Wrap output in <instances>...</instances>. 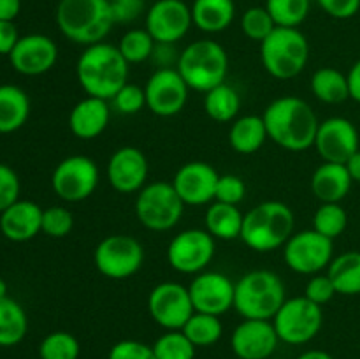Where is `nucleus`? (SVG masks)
Masks as SVG:
<instances>
[{"label":"nucleus","mask_w":360,"mask_h":359,"mask_svg":"<svg viewBox=\"0 0 360 359\" xmlns=\"http://www.w3.org/2000/svg\"><path fill=\"white\" fill-rule=\"evenodd\" d=\"M267 137L288 151H304L313 146L319 118L311 106L301 97L285 95L274 99L262 113Z\"/></svg>","instance_id":"1"},{"label":"nucleus","mask_w":360,"mask_h":359,"mask_svg":"<svg viewBox=\"0 0 360 359\" xmlns=\"http://www.w3.org/2000/svg\"><path fill=\"white\" fill-rule=\"evenodd\" d=\"M129 65L118 46L104 41L83 49L76 63V76L84 94L112 101L120 88L127 84Z\"/></svg>","instance_id":"2"},{"label":"nucleus","mask_w":360,"mask_h":359,"mask_svg":"<svg viewBox=\"0 0 360 359\" xmlns=\"http://www.w3.org/2000/svg\"><path fill=\"white\" fill-rule=\"evenodd\" d=\"M55 18L63 37L84 48L104 42L116 25L109 0H60Z\"/></svg>","instance_id":"3"},{"label":"nucleus","mask_w":360,"mask_h":359,"mask_svg":"<svg viewBox=\"0 0 360 359\" xmlns=\"http://www.w3.org/2000/svg\"><path fill=\"white\" fill-rule=\"evenodd\" d=\"M295 215L281 201H264L245 215L241 239L255 252H273L294 234Z\"/></svg>","instance_id":"4"},{"label":"nucleus","mask_w":360,"mask_h":359,"mask_svg":"<svg viewBox=\"0 0 360 359\" xmlns=\"http://www.w3.org/2000/svg\"><path fill=\"white\" fill-rule=\"evenodd\" d=\"M285 285L269 270H253L236 282L234 310L243 319L273 320L285 303Z\"/></svg>","instance_id":"5"},{"label":"nucleus","mask_w":360,"mask_h":359,"mask_svg":"<svg viewBox=\"0 0 360 359\" xmlns=\"http://www.w3.org/2000/svg\"><path fill=\"white\" fill-rule=\"evenodd\" d=\"M176 69L190 90L206 94L211 88L225 83L229 73L227 51L213 39L193 41L181 51Z\"/></svg>","instance_id":"6"},{"label":"nucleus","mask_w":360,"mask_h":359,"mask_svg":"<svg viewBox=\"0 0 360 359\" xmlns=\"http://www.w3.org/2000/svg\"><path fill=\"white\" fill-rule=\"evenodd\" d=\"M309 42L299 28L276 27L260 42V62L273 77L294 80L306 69Z\"/></svg>","instance_id":"7"},{"label":"nucleus","mask_w":360,"mask_h":359,"mask_svg":"<svg viewBox=\"0 0 360 359\" xmlns=\"http://www.w3.org/2000/svg\"><path fill=\"white\" fill-rule=\"evenodd\" d=\"M185 211V203L172 183H146L139 190L136 199V217L146 229L155 232H165L179 224Z\"/></svg>","instance_id":"8"},{"label":"nucleus","mask_w":360,"mask_h":359,"mask_svg":"<svg viewBox=\"0 0 360 359\" xmlns=\"http://www.w3.org/2000/svg\"><path fill=\"white\" fill-rule=\"evenodd\" d=\"M323 324L322 306L306 296L285 299L273 317V326L280 341L288 345H304L320 333Z\"/></svg>","instance_id":"9"},{"label":"nucleus","mask_w":360,"mask_h":359,"mask_svg":"<svg viewBox=\"0 0 360 359\" xmlns=\"http://www.w3.org/2000/svg\"><path fill=\"white\" fill-rule=\"evenodd\" d=\"M94 263L98 273L111 280H127L141 270L144 263V248L134 236H105L94 252Z\"/></svg>","instance_id":"10"},{"label":"nucleus","mask_w":360,"mask_h":359,"mask_svg":"<svg viewBox=\"0 0 360 359\" xmlns=\"http://www.w3.org/2000/svg\"><path fill=\"white\" fill-rule=\"evenodd\" d=\"M334 259V239L315 229L294 232L283 245V260L299 275H319Z\"/></svg>","instance_id":"11"},{"label":"nucleus","mask_w":360,"mask_h":359,"mask_svg":"<svg viewBox=\"0 0 360 359\" xmlns=\"http://www.w3.org/2000/svg\"><path fill=\"white\" fill-rule=\"evenodd\" d=\"M98 168L90 157L70 155L58 162L51 175V187L56 196L67 203L88 199L98 187Z\"/></svg>","instance_id":"12"},{"label":"nucleus","mask_w":360,"mask_h":359,"mask_svg":"<svg viewBox=\"0 0 360 359\" xmlns=\"http://www.w3.org/2000/svg\"><path fill=\"white\" fill-rule=\"evenodd\" d=\"M148 312L165 331H178L188 322L195 308L188 287L178 282H162L148 296Z\"/></svg>","instance_id":"13"},{"label":"nucleus","mask_w":360,"mask_h":359,"mask_svg":"<svg viewBox=\"0 0 360 359\" xmlns=\"http://www.w3.org/2000/svg\"><path fill=\"white\" fill-rule=\"evenodd\" d=\"M214 250V238L206 229H185L169 243L167 260L178 273L199 275L210 266Z\"/></svg>","instance_id":"14"},{"label":"nucleus","mask_w":360,"mask_h":359,"mask_svg":"<svg viewBox=\"0 0 360 359\" xmlns=\"http://www.w3.org/2000/svg\"><path fill=\"white\" fill-rule=\"evenodd\" d=\"M188 84L178 69H155L144 84L146 108L157 116H176L185 109L188 101Z\"/></svg>","instance_id":"15"},{"label":"nucleus","mask_w":360,"mask_h":359,"mask_svg":"<svg viewBox=\"0 0 360 359\" xmlns=\"http://www.w3.org/2000/svg\"><path fill=\"white\" fill-rule=\"evenodd\" d=\"M192 25V9L183 0H157L144 16V28L155 42L176 44L188 34Z\"/></svg>","instance_id":"16"},{"label":"nucleus","mask_w":360,"mask_h":359,"mask_svg":"<svg viewBox=\"0 0 360 359\" xmlns=\"http://www.w3.org/2000/svg\"><path fill=\"white\" fill-rule=\"evenodd\" d=\"M313 148L323 162L347 164L348 158L360 150L357 127L343 116H330L320 122Z\"/></svg>","instance_id":"17"},{"label":"nucleus","mask_w":360,"mask_h":359,"mask_svg":"<svg viewBox=\"0 0 360 359\" xmlns=\"http://www.w3.org/2000/svg\"><path fill=\"white\" fill-rule=\"evenodd\" d=\"M188 291L195 312L220 317L234 308L236 284L224 273L202 271L195 275Z\"/></svg>","instance_id":"18"},{"label":"nucleus","mask_w":360,"mask_h":359,"mask_svg":"<svg viewBox=\"0 0 360 359\" xmlns=\"http://www.w3.org/2000/svg\"><path fill=\"white\" fill-rule=\"evenodd\" d=\"M220 175L211 164L192 160L183 164L172 178V187L185 206H204L214 201Z\"/></svg>","instance_id":"19"},{"label":"nucleus","mask_w":360,"mask_h":359,"mask_svg":"<svg viewBox=\"0 0 360 359\" xmlns=\"http://www.w3.org/2000/svg\"><path fill=\"white\" fill-rule=\"evenodd\" d=\"M56 60H58V46L44 34L21 35L13 51L9 53L13 69L23 76L46 74L55 67Z\"/></svg>","instance_id":"20"},{"label":"nucleus","mask_w":360,"mask_h":359,"mask_svg":"<svg viewBox=\"0 0 360 359\" xmlns=\"http://www.w3.org/2000/svg\"><path fill=\"white\" fill-rule=\"evenodd\" d=\"M278 344L280 338L273 320L245 319L236 326L231 336V348L239 359H269Z\"/></svg>","instance_id":"21"},{"label":"nucleus","mask_w":360,"mask_h":359,"mask_svg":"<svg viewBox=\"0 0 360 359\" xmlns=\"http://www.w3.org/2000/svg\"><path fill=\"white\" fill-rule=\"evenodd\" d=\"M148 172L146 155L136 146L118 148L108 162V180L120 194L139 192L146 185Z\"/></svg>","instance_id":"22"},{"label":"nucleus","mask_w":360,"mask_h":359,"mask_svg":"<svg viewBox=\"0 0 360 359\" xmlns=\"http://www.w3.org/2000/svg\"><path fill=\"white\" fill-rule=\"evenodd\" d=\"M0 232L9 241H30L42 232V208L34 201L18 199L0 213Z\"/></svg>","instance_id":"23"},{"label":"nucleus","mask_w":360,"mask_h":359,"mask_svg":"<svg viewBox=\"0 0 360 359\" xmlns=\"http://www.w3.org/2000/svg\"><path fill=\"white\" fill-rule=\"evenodd\" d=\"M109 118H111L109 101L88 95L70 109L69 129L77 139L90 141L108 129Z\"/></svg>","instance_id":"24"},{"label":"nucleus","mask_w":360,"mask_h":359,"mask_svg":"<svg viewBox=\"0 0 360 359\" xmlns=\"http://www.w3.org/2000/svg\"><path fill=\"white\" fill-rule=\"evenodd\" d=\"M347 165L336 162H322L311 176V192L320 203H341L352 189Z\"/></svg>","instance_id":"25"},{"label":"nucleus","mask_w":360,"mask_h":359,"mask_svg":"<svg viewBox=\"0 0 360 359\" xmlns=\"http://www.w3.org/2000/svg\"><path fill=\"white\" fill-rule=\"evenodd\" d=\"M192 21L206 34L227 30L236 18L234 0H193Z\"/></svg>","instance_id":"26"},{"label":"nucleus","mask_w":360,"mask_h":359,"mask_svg":"<svg viewBox=\"0 0 360 359\" xmlns=\"http://www.w3.org/2000/svg\"><path fill=\"white\" fill-rule=\"evenodd\" d=\"M30 99L16 84H0V134H13L27 123Z\"/></svg>","instance_id":"27"},{"label":"nucleus","mask_w":360,"mask_h":359,"mask_svg":"<svg viewBox=\"0 0 360 359\" xmlns=\"http://www.w3.org/2000/svg\"><path fill=\"white\" fill-rule=\"evenodd\" d=\"M243 220H245V215L239 211L238 206L220 203V201H213L204 215L206 231L214 239H224V241L241 238Z\"/></svg>","instance_id":"28"},{"label":"nucleus","mask_w":360,"mask_h":359,"mask_svg":"<svg viewBox=\"0 0 360 359\" xmlns=\"http://www.w3.org/2000/svg\"><path fill=\"white\" fill-rule=\"evenodd\" d=\"M267 130L264 118L259 115H246L236 118L229 130V144L239 155H252L266 143Z\"/></svg>","instance_id":"29"},{"label":"nucleus","mask_w":360,"mask_h":359,"mask_svg":"<svg viewBox=\"0 0 360 359\" xmlns=\"http://www.w3.org/2000/svg\"><path fill=\"white\" fill-rule=\"evenodd\" d=\"M330 282L334 284L338 294L341 296H359L360 294V252L340 253L330 260L327 267Z\"/></svg>","instance_id":"30"},{"label":"nucleus","mask_w":360,"mask_h":359,"mask_svg":"<svg viewBox=\"0 0 360 359\" xmlns=\"http://www.w3.org/2000/svg\"><path fill=\"white\" fill-rule=\"evenodd\" d=\"M28 331V317L16 299L0 298V347H14Z\"/></svg>","instance_id":"31"},{"label":"nucleus","mask_w":360,"mask_h":359,"mask_svg":"<svg viewBox=\"0 0 360 359\" xmlns=\"http://www.w3.org/2000/svg\"><path fill=\"white\" fill-rule=\"evenodd\" d=\"M311 92L320 102L341 104L350 99L348 77L334 67H320L311 76Z\"/></svg>","instance_id":"32"},{"label":"nucleus","mask_w":360,"mask_h":359,"mask_svg":"<svg viewBox=\"0 0 360 359\" xmlns=\"http://www.w3.org/2000/svg\"><path fill=\"white\" fill-rule=\"evenodd\" d=\"M239 109H241V97L231 84L221 83L204 94V111L213 122H234Z\"/></svg>","instance_id":"33"},{"label":"nucleus","mask_w":360,"mask_h":359,"mask_svg":"<svg viewBox=\"0 0 360 359\" xmlns=\"http://www.w3.org/2000/svg\"><path fill=\"white\" fill-rule=\"evenodd\" d=\"M181 331L195 347H210L221 338L224 324H221L220 317L195 312L190 317L188 322L183 326Z\"/></svg>","instance_id":"34"},{"label":"nucleus","mask_w":360,"mask_h":359,"mask_svg":"<svg viewBox=\"0 0 360 359\" xmlns=\"http://www.w3.org/2000/svg\"><path fill=\"white\" fill-rule=\"evenodd\" d=\"M155 44L157 42L146 28H130L122 35L116 46L129 63H143L151 58Z\"/></svg>","instance_id":"35"},{"label":"nucleus","mask_w":360,"mask_h":359,"mask_svg":"<svg viewBox=\"0 0 360 359\" xmlns=\"http://www.w3.org/2000/svg\"><path fill=\"white\" fill-rule=\"evenodd\" d=\"M266 9L276 27L299 28L308 18L311 2L309 0H266Z\"/></svg>","instance_id":"36"},{"label":"nucleus","mask_w":360,"mask_h":359,"mask_svg":"<svg viewBox=\"0 0 360 359\" xmlns=\"http://www.w3.org/2000/svg\"><path fill=\"white\" fill-rule=\"evenodd\" d=\"M348 225L347 210L340 203H322L313 215V229L330 239H336Z\"/></svg>","instance_id":"37"},{"label":"nucleus","mask_w":360,"mask_h":359,"mask_svg":"<svg viewBox=\"0 0 360 359\" xmlns=\"http://www.w3.org/2000/svg\"><path fill=\"white\" fill-rule=\"evenodd\" d=\"M79 352V341L67 331H53L46 334L39 345L41 359H77Z\"/></svg>","instance_id":"38"},{"label":"nucleus","mask_w":360,"mask_h":359,"mask_svg":"<svg viewBox=\"0 0 360 359\" xmlns=\"http://www.w3.org/2000/svg\"><path fill=\"white\" fill-rule=\"evenodd\" d=\"M151 347L157 359H195L197 347L181 329L165 331Z\"/></svg>","instance_id":"39"},{"label":"nucleus","mask_w":360,"mask_h":359,"mask_svg":"<svg viewBox=\"0 0 360 359\" xmlns=\"http://www.w3.org/2000/svg\"><path fill=\"white\" fill-rule=\"evenodd\" d=\"M274 28H276V23H274V20L271 18L266 6L250 7V9H246L245 13H243L241 30L243 34L248 39H252V41L262 42Z\"/></svg>","instance_id":"40"},{"label":"nucleus","mask_w":360,"mask_h":359,"mask_svg":"<svg viewBox=\"0 0 360 359\" xmlns=\"http://www.w3.org/2000/svg\"><path fill=\"white\" fill-rule=\"evenodd\" d=\"M74 227V217L67 208L49 206L42 210V232L49 238H65Z\"/></svg>","instance_id":"41"},{"label":"nucleus","mask_w":360,"mask_h":359,"mask_svg":"<svg viewBox=\"0 0 360 359\" xmlns=\"http://www.w3.org/2000/svg\"><path fill=\"white\" fill-rule=\"evenodd\" d=\"M111 102L112 108L122 115H136L141 109L146 108V94H144V88L127 83L125 87L120 88V92L112 97Z\"/></svg>","instance_id":"42"},{"label":"nucleus","mask_w":360,"mask_h":359,"mask_svg":"<svg viewBox=\"0 0 360 359\" xmlns=\"http://www.w3.org/2000/svg\"><path fill=\"white\" fill-rule=\"evenodd\" d=\"M246 196V185L238 175H220L217 183V194H214V201L220 203L234 204L238 206Z\"/></svg>","instance_id":"43"},{"label":"nucleus","mask_w":360,"mask_h":359,"mask_svg":"<svg viewBox=\"0 0 360 359\" xmlns=\"http://www.w3.org/2000/svg\"><path fill=\"white\" fill-rule=\"evenodd\" d=\"M20 176L11 165L0 162V213L20 199Z\"/></svg>","instance_id":"44"},{"label":"nucleus","mask_w":360,"mask_h":359,"mask_svg":"<svg viewBox=\"0 0 360 359\" xmlns=\"http://www.w3.org/2000/svg\"><path fill=\"white\" fill-rule=\"evenodd\" d=\"M108 359H157L153 347L137 340H122L109 351Z\"/></svg>","instance_id":"45"},{"label":"nucleus","mask_w":360,"mask_h":359,"mask_svg":"<svg viewBox=\"0 0 360 359\" xmlns=\"http://www.w3.org/2000/svg\"><path fill=\"white\" fill-rule=\"evenodd\" d=\"M336 289H334V284L330 282L329 275H313L311 278H309V282L306 284V289H304V296L309 299V301L316 303V305L323 306L326 303H329L330 299L336 296Z\"/></svg>","instance_id":"46"},{"label":"nucleus","mask_w":360,"mask_h":359,"mask_svg":"<svg viewBox=\"0 0 360 359\" xmlns=\"http://www.w3.org/2000/svg\"><path fill=\"white\" fill-rule=\"evenodd\" d=\"M115 23L129 25L146 13V0H109Z\"/></svg>","instance_id":"47"},{"label":"nucleus","mask_w":360,"mask_h":359,"mask_svg":"<svg viewBox=\"0 0 360 359\" xmlns=\"http://www.w3.org/2000/svg\"><path fill=\"white\" fill-rule=\"evenodd\" d=\"M323 13L336 20H348L360 9V0H316Z\"/></svg>","instance_id":"48"},{"label":"nucleus","mask_w":360,"mask_h":359,"mask_svg":"<svg viewBox=\"0 0 360 359\" xmlns=\"http://www.w3.org/2000/svg\"><path fill=\"white\" fill-rule=\"evenodd\" d=\"M178 49L176 44L171 42H157L153 49V55H151V62H155L157 69H176L179 62Z\"/></svg>","instance_id":"49"},{"label":"nucleus","mask_w":360,"mask_h":359,"mask_svg":"<svg viewBox=\"0 0 360 359\" xmlns=\"http://www.w3.org/2000/svg\"><path fill=\"white\" fill-rule=\"evenodd\" d=\"M18 41H20V34L14 21H0V55L9 56Z\"/></svg>","instance_id":"50"},{"label":"nucleus","mask_w":360,"mask_h":359,"mask_svg":"<svg viewBox=\"0 0 360 359\" xmlns=\"http://www.w3.org/2000/svg\"><path fill=\"white\" fill-rule=\"evenodd\" d=\"M348 77V88H350V99L360 104V58L352 65Z\"/></svg>","instance_id":"51"},{"label":"nucleus","mask_w":360,"mask_h":359,"mask_svg":"<svg viewBox=\"0 0 360 359\" xmlns=\"http://www.w3.org/2000/svg\"><path fill=\"white\" fill-rule=\"evenodd\" d=\"M21 11V0H0V21H14Z\"/></svg>","instance_id":"52"},{"label":"nucleus","mask_w":360,"mask_h":359,"mask_svg":"<svg viewBox=\"0 0 360 359\" xmlns=\"http://www.w3.org/2000/svg\"><path fill=\"white\" fill-rule=\"evenodd\" d=\"M345 165H347V169H348V172H350L352 180L360 183V150L355 151V153L352 155L350 158H348L347 164H345Z\"/></svg>","instance_id":"53"},{"label":"nucleus","mask_w":360,"mask_h":359,"mask_svg":"<svg viewBox=\"0 0 360 359\" xmlns=\"http://www.w3.org/2000/svg\"><path fill=\"white\" fill-rule=\"evenodd\" d=\"M297 359H334V358L326 351H306L302 352Z\"/></svg>","instance_id":"54"},{"label":"nucleus","mask_w":360,"mask_h":359,"mask_svg":"<svg viewBox=\"0 0 360 359\" xmlns=\"http://www.w3.org/2000/svg\"><path fill=\"white\" fill-rule=\"evenodd\" d=\"M7 296V284L4 278H0V298H6Z\"/></svg>","instance_id":"55"},{"label":"nucleus","mask_w":360,"mask_h":359,"mask_svg":"<svg viewBox=\"0 0 360 359\" xmlns=\"http://www.w3.org/2000/svg\"><path fill=\"white\" fill-rule=\"evenodd\" d=\"M236 359H239V358H236Z\"/></svg>","instance_id":"56"}]
</instances>
